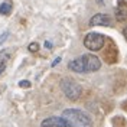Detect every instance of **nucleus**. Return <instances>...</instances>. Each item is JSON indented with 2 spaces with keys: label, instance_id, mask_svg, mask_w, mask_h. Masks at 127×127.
<instances>
[{
  "label": "nucleus",
  "instance_id": "6",
  "mask_svg": "<svg viewBox=\"0 0 127 127\" xmlns=\"http://www.w3.org/2000/svg\"><path fill=\"white\" fill-rule=\"evenodd\" d=\"M113 20L105 13H97L90 19V26H111Z\"/></svg>",
  "mask_w": 127,
  "mask_h": 127
},
{
  "label": "nucleus",
  "instance_id": "9",
  "mask_svg": "<svg viewBox=\"0 0 127 127\" xmlns=\"http://www.w3.org/2000/svg\"><path fill=\"white\" fill-rule=\"evenodd\" d=\"M9 58H10V51L4 49L3 52H0V66L6 65V62L9 61Z\"/></svg>",
  "mask_w": 127,
  "mask_h": 127
},
{
  "label": "nucleus",
  "instance_id": "5",
  "mask_svg": "<svg viewBox=\"0 0 127 127\" xmlns=\"http://www.w3.org/2000/svg\"><path fill=\"white\" fill-rule=\"evenodd\" d=\"M40 127H72V126L64 116H61V117L59 116H52V117L42 120Z\"/></svg>",
  "mask_w": 127,
  "mask_h": 127
},
{
  "label": "nucleus",
  "instance_id": "10",
  "mask_svg": "<svg viewBox=\"0 0 127 127\" xmlns=\"http://www.w3.org/2000/svg\"><path fill=\"white\" fill-rule=\"evenodd\" d=\"M28 51L32 52V54H33V52H38V51H39V43H38V42H31L29 46H28Z\"/></svg>",
  "mask_w": 127,
  "mask_h": 127
},
{
  "label": "nucleus",
  "instance_id": "14",
  "mask_svg": "<svg viewBox=\"0 0 127 127\" xmlns=\"http://www.w3.org/2000/svg\"><path fill=\"white\" fill-rule=\"evenodd\" d=\"M45 48H46V49H52V43H51V42H45Z\"/></svg>",
  "mask_w": 127,
  "mask_h": 127
},
{
  "label": "nucleus",
  "instance_id": "15",
  "mask_svg": "<svg viewBox=\"0 0 127 127\" xmlns=\"http://www.w3.org/2000/svg\"><path fill=\"white\" fill-rule=\"evenodd\" d=\"M123 35H124V38H126V40H127V26L123 29Z\"/></svg>",
  "mask_w": 127,
  "mask_h": 127
},
{
  "label": "nucleus",
  "instance_id": "8",
  "mask_svg": "<svg viewBox=\"0 0 127 127\" xmlns=\"http://www.w3.org/2000/svg\"><path fill=\"white\" fill-rule=\"evenodd\" d=\"M12 13V4L10 3H1L0 4V15H3V16H9Z\"/></svg>",
  "mask_w": 127,
  "mask_h": 127
},
{
  "label": "nucleus",
  "instance_id": "13",
  "mask_svg": "<svg viewBox=\"0 0 127 127\" xmlns=\"http://www.w3.org/2000/svg\"><path fill=\"white\" fill-rule=\"evenodd\" d=\"M61 59H62V58H61V56H58V58H56L55 61H54V62L51 64V66H52V68H54V66H56V65H58V64L61 62Z\"/></svg>",
  "mask_w": 127,
  "mask_h": 127
},
{
  "label": "nucleus",
  "instance_id": "11",
  "mask_svg": "<svg viewBox=\"0 0 127 127\" xmlns=\"http://www.w3.org/2000/svg\"><path fill=\"white\" fill-rule=\"evenodd\" d=\"M19 87H20V88H29V87H31V82H29V81H26V79H22V81L19 82Z\"/></svg>",
  "mask_w": 127,
  "mask_h": 127
},
{
  "label": "nucleus",
  "instance_id": "2",
  "mask_svg": "<svg viewBox=\"0 0 127 127\" xmlns=\"http://www.w3.org/2000/svg\"><path fill=\"white\" fill-rule=\"evenodd\" d=\"M62 116L71 123L72 127H91V119L78 108H66Z\"/></svg>",
  "mask_w": 127,
  "mask_h": 127
},
{
  "label": "nucleus",
  "instance_id": "7",
  "mask_svg": "<svg viewBox=\"0 0 127 127\" xmlns=\"http://www.w3.org/2000/svg\"><path fill=\"white\" fill-rule=\"evenodd\" d=\"M126 3H120L117 9H116V17H117V20H126L127 19V7Z\"/></svg>",
  "mask_w": 127,
  "mask_h": 127
},
{
  "label": "nucleus",
  "instance_id": "4",
  "mask_svg": "<svg viewBox=\"0 0 127 127\" xmlns=\"http://www.w3.org/2000/svg\"><path fill=\"white\" fill-rule=\"evenodd\" d=\"M104 43H105L104 35L97 33V32H90V33L85 35V38H84V46L87 48L88 51H93V52L100 51L104 46Z\"/></svg>",
  "mask_w": 127,
  "mask_h": 127
},
{
  "label": "nucleus",
  "instance_id": "1",
  "mask_svg": "<svg viewBox=\"0 0 127 127\" xmlns=\"http://www.w3.org/2000/svg\"><path fill=\"white\" fill-rule=\"evenodd\" d=\"M68 68L74 72H95L101 68V61L93 54H85L68 62Z\"/></svg>",
  "mask_w": 127,
  "mask_h": 127
},
{
  "label": "nucleus",
  "instance_id": "12",
  "mask_svg": "<svg viewBox=\"0 0 127 127\" xmlns=\"http://www.w3.org/2000/svg\"><path fill=\"white\" fill-rule=\"evenodd\" d=\"M7 35H9V32H4V33H1V36H0V45H3V42L7 39Z\"/></svg>",
  "mask_w": 127,
  "mask_h": 127
},
{
  "label": "nucleus",
  "instance_id": "3",
  "mask_svg": "<svg viewBox=\"0 0 127 127\" xmlns=\"http://www.w3.org/2000/svg\"><path fill=\"white\" fill-rule=\"evenodd\" d=\"M61 90L64 91V94L66 95V98H69L72 101L78 100L81 94H82V88L79 84H77L74 79L65 78L61 81Z\"/></svg>",
  "mask_w": 127,
  "mask_h": 127
},
{
  "label": "nucleus",
  "instance_id": "16",
  "mask_svg": "<svg viewBox=\"0 0 127 127\" xmlns=\"http://www.w3.org/2000/svg\"><path fill=\"white\" fill-rule=\"evenodd\" d=\"M4 68H6V65H3V66H0V75L3 74V71H4Z\"/></svg>",
  "mask_w": 127,
  "mask_h": 127
}]
</instances>
